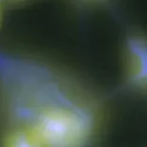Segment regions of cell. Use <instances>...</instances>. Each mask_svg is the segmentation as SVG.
Listing matches in <instances>:
<instances>
[{"label": "cell", "mask_w": 147, "mask_h": 147, "mask_svg": "<svg viewBox=\"0 0 147 147\" xmlns=\"http://www.w3.org/2000/svg\"><path fill=\"white\" fill-rule=\"evenodd\" d=\"M6 9L20 8L26 4H29L33 0H1Z\"/></svg>", "instance_id": "277c9868"}, {"label": "cell", "mask_w": 147, "mask_h": 147, "mask_svg": "<svg viewBox=\"0 0 147 147\" xmlns=\"http://www.w3.org/2000/svg\"><path fill=\"white\" fill-rule=\"evenodd\" d=\"M6 8L4 4L2 3V1L0 0V27L2 26L3 22H4V17H5V11H6Z\"/></svg>", "instance_id": "5b68a950"}, {"label": "cell", "mask_w": 147, "mask_h": 147, "mask_svg": "<svg viewBox=\"0 0 147 147\" xmlns=\"http://www.w3.org/2000/svg\"><path fill=\"white\" fill-rule=\"evenodd\" d=\"M105 118L101 95L74 70L0 46V125L21 128L44 147H92Z\"/></svg>", "instance_id": "6da1fadb"}, {"label": "cell", "mask_w": 147, "mask_h": 147, "mask_svg": "<svg viewBox=\"0 0 147 147\" xmlns=\"http://www.w3.org/2000/svg\"><path fill=\"white\" fill-rule=\"evenodd\" d=\"M121 56L125 86L136 94H144L147 89V38L142 30H132L125 35Z\"/></svg>", "instance_id": "7a4b0ae2"}, {"label": "cell", "mask_w": 147, "mask_h": 147, "mask_svg": "<svg viewBox=\"0 0 147 147\" xmlns=\"http://www.w3.org/2000/svg\"><path fill=\"white\" fill-rule=\"evenodd\" d=\"M87 1H92V0H87Z\"/></svg>", "instance_id": "8992f818"}, {"label": "cell", "mask_w": 147, "mask_h": 147, "mask_svg": "<svg viewBox=\"0 0 147 147\" xmlns=\"http://www.w3.org/2000/svg\"><path fill=\"white\" fill-rule=\"evenodd\" d=\"M0 147H44L21 128L0 125Z\"/></svg>", "instance_id": "3957f363"}]
</instances>
